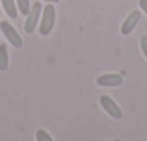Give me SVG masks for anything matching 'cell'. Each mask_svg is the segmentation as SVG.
<instances>
[{
    "instance_id": "1",
    "label": "cell",
    "mask_w": 147,
    "mask_h": 141,
    "mask_svg": "<svg viewBox=\"0 0 147 141\" xmlns=\"http://www.w3.org/2000/svg\"><path fill=\"white\" fill-rule=\"evenodd\" d=\"M55 19H56L55 6H53V3H49L45 6V9L42 12V20L39 25V32L42 36H48L52 32V29L55 26Z\"/></svg>"
},
{
    "instance_id": "2",
    "label": "cell",
    "mask_w": 147,
    "mask_h": 141,
    "mask_svg": "<svg viewBox=\"0 0 147 141\" xmlns=\"http://www.w3.org/2000/svg\"><path fill=\"white\" fill-rule=\"evenodd\" d=\"M0 29H2L3 35L6 36V39L9 40V43H12V46H13V48L19 49V48H22V46H23V40H22L20 35L16 32V29H15L9 22H6V20L0 22Z\"/></svg>"
},
{
    "instance_id": "3",
    "label": "cell",
    "mask_w": 147,
    "mask_h": 141,
    "mask_svg": "<svg viewBox=\"0 0 147 141\" xmlns=\"http://www.w3.org/2000/svg\"><path fill=\"white\" fill-rule=\"evenodd\" d=\"M40 13H42V5L39 2H36L32 9L29 10L28 13V17H26V22H25V32L26 33H33L38 23H39V17H40Z\"/></svg>"
},
{
    "instance_id": "4",
    "label": "cell",
    "mask_w": 147,
    "mask_h": 141,
    "mask_svg": "<svg viewBox=\"0 0 147 141\" xmlns=\"http://www.w3.org/2000/svg\"><path fill=\"white\" fill-rule=\"evenodd\" d=\"M100 104H101L102 109H104L111 118H114V120H120V118L123 117V111H121V108L115 104V101H114L111 97H108V95H102V97L100 98Z\"/></svg>"
},
{
    "instance_id": "5",
    "label": "cell",
    "mask_w": 147,
    "mask_h": 141,
    "mask_svg": "<svg viewBox=\"0 0 147 141\" xmlns=\"http://www.w3.org/2000/svg\"><path fill=\"white\" fill-rule=\"evenodd\" d=\"M140 19H141V12H140V10H133V12L125 17V20L123 22V25H121V33H123L124 36L130 35V33L136 29V26L138 25Z\"/></svg>"
},
{
    "instance_id": "6",
    "label": "cell",
    "mask_w": 147,
    "mask_h": 141,
    "mask_svg": "<svg viewBox=\"0 0 147 141\" xmlns=\"http://www.w3.org/2000/svg\"><path fill=\"white\" fill-rule=\"evenodd\" d=\"M124 78L118 74H105L97 78V85L98 87H105V88H113V87H120L123 85Z\"/></svg>"
},
{
    "instance_id": "7",
    "label": "cell",
    "mask_w": 147,
    "mask_h": 141,
    "mask_svg": "<svg viewBox=\"0 0 147 141\" xmlns=\"http://www.w3.org/2000/svg\"><path fill=\"white\" fill-rule=\"evenodd\" d=\"M0 2H2L3 9L7 13L9 17H12V19H16L18 17V6L15 3V0H0Z\"/></svg>"
},
{
    "instance_id": "8",
    "label": "cell",
    "mask_w": 147,
    "mask_h": 141,
    "mask_svg": "<svg viewBox=\"0 0 147 141\" xmlns=\"http://www.w3.org/2000/svg\"><path fill=\"white\" fill-rule=\"evenodd\" d=\"M9 66V52L7 46L0 43V72H5Z\"/></svg>"
},
{
    "instance_id": "9",
    "label": "cell",
    "mask_w": 147,
    "mask_h": 141,
    "mask_svg": "<svg viewBox=\"0 0 147 141\" xmlns=\"http://www.w3.org/2000/svg\"><path fill=\"white\" fill-rule=\"evenodd\" d=\"M16 6H18V10H19L23 16H28V13H29V10H30L29 0H16Z\"/></svg>"
},
{
    "instance_id": "10",
    "label": "cell",
    "mask_w": 147,
    "mask_h": 141,
    "mask_svg": "<svg viewBox=\"0 0 147 141\" xmlns=\"http://www.w3.org/2000/svg\"><path fill=\"white\" fill-rule=\"evenodd\" d=\"M35 137H36V141H53L52 137H51L45 130H42V128H39V130L36 131Z\"/></svg>"
},
{
    "instance_id": "11",
    "label": "cell",
    "mask_w": 147,
    "mask_h": 141,
    "mask_svg": "<svg viewBox=\"0 0 147 141\" xmlns=\"http://www.w3.org/2000/svg\"><path fill=\"white\" fill-rule=\"evenodd\" d=\"M140 46H141L143 55H144L146 59H147V35H143V36L140 38Z\"/></svg>"
},
{
    "instance_id": "12",
    "label": "cell",
    "mask_w": 147,
    "mask_h": 141,
    "mask_svg": "<svg viewBox=\"0 0 147 141\" xmlns=\"http://www.w3.org/2000/svg\"><path fill=\"white\" fill-rule=\"evenodd\" d=\"M138 5H140V9L147 15V0H140L138 2Z\"/></svg>"
},
{
    "instance_id": "13",
    "label": "cell",
    "mask_w": 147,
    "mask_h": 141,
    "mask_svg": "<svg viewBox=\"0 0 147 141\" xmlns=\"http://www.w3.org/2000/svg\"><path fill=\"white\" fill-rule=\"evenodd\" d=\"M45 2H48V3H58L59 0H45Z\"/></svg>"
},
{
    "instance_id": "14",
    "label": "cell",
    "mask_w": 147,
    "mask_h": 141,
    "mask_svg": "<svg viewBox=\"0 0 147 141\" xmlns=\"http://www.w3.org/2000/svg\"><path fill=\"white\" fill-rule=\"evenodd\" d=\"M0 43H2V40H0Z\"/></svg>"
}]
</instances>
